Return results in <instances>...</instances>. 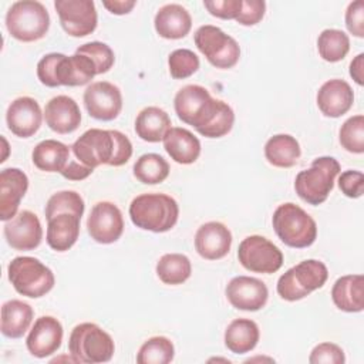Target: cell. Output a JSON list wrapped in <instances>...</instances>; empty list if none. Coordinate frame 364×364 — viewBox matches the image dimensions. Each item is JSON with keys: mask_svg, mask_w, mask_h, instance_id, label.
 <instances>
[{"mask_svg": "<svg viewBox=\"0 0 364 364\" xmlns=\"http://www.w3.org/2000/svg\"><path fill=\"white\" fill-rule=\"evenodd\" d=\"M266 11V3L263 0H242V9L239 16L235 18L242 26L257 24Z\"/></svg>", "mask_w": 364, "mask_h": 364, "instance_id": "f6af8a7d", "label": "cell"}, {"mask_svg": "<svg viewBox=\"0 0 364 364\" xmlns=\"http://www.w3.org/2000/svg\"><path fill=\"white\" fill-rule=\"evenodd\" d=\"M318 54L324 61H341L350 50V38L343 30L326 28L317 38Z\"/></svg>", "mask_w": 364, "mask_h": 364, "instance_id": "e575fe53", "label": "cell"}, {"mask_svg": "<svg viewBox=\"0 0 364 364\" xmlns=\"http://www.w3.org/2000/svg\"><path fill=\"white\" fill-rule=\"evenodd\" d=\"M179 216L176 200L165 193H142L132 199L129 218L132 223L144 230L162 233L171 230Z\"/></svg>", "mask_w": 364, "mask_h": 364, "instance_id": "3957f363", "label": "cell"}, {"mask_svg": "<svg viewBox=\"0 0 364 364\" xmlns=\"http://www.w3.org/2000/svg\"><path fill=\"white\" fill-rule=\"evenodd\" d=\"M346 26L347 30L358 37H364V1L355 0L348 4L346 10Z\"/></svg>", "mask_w": 364, "mask_h": 364, "instance_id": "bcb514c9", "label": "cell"}, {"mask_svg": "<svg viewBox=\"0 0 364 364\" xmlns=\"http://www.w3.org/2000/svg\"><path fill=\"white\" fill-rule=\"evenodd\" d=\"M156 33L166 40L183 38L192 27V17L189 11L176 3L162 6L154 18Z\"/></svg>", "mask_w": 364, "mask_h": 364, "instance_id": "603a6c76", "label": "cell"}, {"mask_svg": "<svg viewBox=\"0 0 364 364\" xmlns=\"http://www.w3.org/2000/svg\"><path fill=\"white\" fill-rule=\"evenodd\" d=\"M54 7L68 36L85 37L97 28L98 16L92 0H55Z\"/></svg>", "mask_w": 364, "mask_h": 364, "instance_id": "7c38bea8", "label": "cell"}, {"mask_svg": "<svg viewBox=\"0 0 364 364\" xmlns=\"http://www.w3.org/2000/svg\"><path fill=\"white\" fill-rule=\"evenodd\" d=\"M199 57L188 48L173 50L168 57L169 73L175 80H183L193 75L199 70Z\"/></svg>", "mask_w": 364, "mask_h": 364, "instance_id": "f35d334b", "label": "cell"}, {"mask_svg": "<svg viewBox=\"0 0 364 364\" xmlns=\"http://www.w3.org/2000/svg\"><path fill=\"white\" fill-rule=\"evenodd\" d=\"M84 105L90 117L100 121H112L122 109V95L117 85L108 81H97L84 91Z\"/></svg>", "mask_w": 364, "mask_h": 364, "instance_id": "5bb4252c", "label": "cell"}, {"mask_svg": "<svg viewBox=\"0 0 364 364\" xmlns=\"http://www.w3.org/2000/svg\"><path fill=\"white\" fill-rule=\"evenodd\" d=\"M68 350L75 363L98 364L112 358L115 346L112 337L100 326L81 323L70 334Z\"/></svg>", "mask_w": 364, "mask_h": 364, "instance_id": "8992f818", "label": "cell"}, {"mask_svg": "<svg viewBox=\"0 0 364 364\" xmlns=\"http://www.w3.org/2000/svg\"><path fill=\"white\" fill-rule=\"evenodd\" d=\"M136 1L135 0H104L102 6L111 11L112 14H128L134 7Z\"/></svg>", "mask_w": 364, "mask_h": 364, "instance_id": "c3c4849f", "label": "cell"}, {"mask_svg": "<svg viewBox=\"0 0 364 364\" xmlns=\"http://www.w3.org/2000/svg\"><path fill=\"white\" fill-rule=\"evenodd\" d=\"M4 237L16 250H33L43 239L40 219L31 210H21L4 225Z\"/></svg>", "mask_w": 364, "mask_h": 364, "instance_id": "2e32d148", "label": "cell"}, {"mask_svg": "<svg viewBox=\"0 0 364 364\" xmlns=\"http://www.w3.org/2000/svg\"><path fill=\"white\" fill-rule=\"evenodd\" d=\"M27 188L28 178L21 169L6 168L0 172V219L3 222H9L17 215Z\"/></svg>", "mask_w": 364, "mask_h": 364, "instance_id": "d6986e66", "label": "cell"}, {"mask_svg": "<svg viewBox=\"0 0 364 364\" xmlns=\"http://www.w3.org/2000/svg\"><path fill=\"white\" fill-rule=\"evenodd\" d=\"M92 168L85 166L82 164H80L77 159H71L68 161V164L65 165V168L60 172L65 179L70 181H82L85 178H88L92 173Z\"/></svg>", "mask_w": 364, "mask_h": 364, "instance_id": "7dc6e473", "label": "cell"}, {"mask_svg": "<svg viewBox=\"0 0 364 364\" xmlns=\"http://www.w3.org/2000/svg\"><path fill=\"white\" fill-rule=\"evenodd\" d=\"M43 112L38 102L31 97H18L7 108L6 121L9 129L20 138L33 136L43 121Z\"/></svg>", "mask_w": 364, "mask_h": 364, "instance_id": "ac0fdd59", "label": "cell"}, {"mask_svg": "<svg viewBox=\"0 0 364 364\" xmlns=\"http://www.w3.org/2000/svg\"><path fill=\"white\" fill-rule=\"evenodd\" d=\"M33 164L44 172H61L70 161V148L55 139L38 142L31 154Z\"/></svg>", "mask_w": 364, "mask_h": 364, "instance_id": "4dcf8cb0", "label": "cell"}, {"mask_svg": "<svg viewBox=\"0 0 364 364\" xmlns=\"http://www.w3.org/2000/svg\"><path fill=\"white\" fill-rule=\"evenodd\" d=\"M340 191L348 198H360L364 193V175L360 171H346L338 178Z\"/></svg>", "mask_w": 364, "mask_h": 364, "instance_id": "ee69618b", "label": "cell"}, {"mask_svg": "<svg viewBox=\"0 0 364 364\" xmlns=\"http://www.w3.org/2000/svg\"><path fill=\"white\" fill-rule=\"evenodd\" d=\"M328 277L326 264L316 259L303 260L290 267L277 280V293L283 300L297 301L324 286Z\"/></svg>", "mask_w": 364, "mask_h": 364, "instance_id": "9c48e42d", "label": "cell"}, {"mask_svg": "<svg viewBox=\"0 0 364 364\" xmlns=\"http://www.w3.org/2000/svg\"><path fill=\"white\" fill-rule=\"evenodd\" d=\"M203 6L212 16L223 20H232L239 16L242 0H205Z\"/></svg>", "mask_w": 364, "mask_h": 364, "instance_id": "7bdbcfd3", "label": "cell"}, {"mask_svg": "<svg viewBox=\"0 0 364 364\" xmlns=\"http://www.w3.org/2000/svg\"><path fill=\"white\" fill-rule=\"evenodd\" d=\"M75 159L90 168L100 165L121 166L132 155V144L127 135L117 129L91 128L71 146Z\"/></svg>", "mask_w": 364, "mask_h": 364, "instance_id": "7a4b0ae2", "label": "cell"}, {"mask_svg": "<svg viewBox=\"0 0 364 364\" xmlns=\"http://www.w3.org/2000/svg\"><path fill=\"white\" fill-rule=\"evenodd\" d=\"M316 100L318 109L326 117L338 118L353 107L354 92L347 81L333 78L318 88Z\"/></svg>", "mask_w": 364, "mask_h": 364, "instance_id": "44dd1931", "label": "cell"}, {"mask_svg": "<svg viewBox=\"0 0 364 364\" xmlns=\"http://www.w3.org/2000/svg\"><path fill=\"white\" fill-rule=\"evenodd\" d=\"M75 53L90 57L92 60V63L95 64L97 74H104V73L109 71L111 67L114 65V60H115L114 51L105 43H101V41L85 43V44L80 46Z\"/></svg>", "mask_w": 364, "mask_h": 364, "instance_id": "ab89813d", "label": "cell"}, {"mask_svg": "<svg viewBox=\"0 0 364 364\" xmlns=\"http://www.w3.org/2000/svg\"><path fill=\"white\" fill-rule=\"evenodd\" d=\"M272 223L277 237L289 247H309L317 237L314 219L304 209L291 202L276 208Z\"/></svg>", "mask_w": 364, "mask_h": 364, "instance_id": "277c9868", "label": "cell"}, {"mask_svg": "<svg viewBox=\"0 0 364 364\" xmlns=\"http://www.w3.org/2000/svg\"><path fill=\"white\" fill-rule=\"evenodd\" d=\"M81 218L74 213H58L48 219L47 243L55 252H65L77 242Z\"/></svg>", "mask_w": 364, "mask_h": 364, "instance_id": "4316f807", "label": "cell"}, {"mask_svg": "<svg viewBox=\"0 0 364 364\" xmlns=\"http://www.w3.org/2000/svg\"><path fill=\"white\" fill-rule=\"evenodd\" d=\"M44 119L51 131L57 134H70L80 127L81 111L71 97L57 95L46 104Z\"/></svg>", "mask_w": 364, "mask_h": 364, "instance_id": "7402d4cb", "label": "cell"}, {"mask_svg": "<svg viewBox=\"0 0 364 364\" xmlns=\"http://www.w3.org/2000/svg\"><path fill=\"white\" fill-rule=\"evenodd\" d=\"M175 348L169 338L155 336L148 338L138 350V364H168L173 360Z\"/></svg>", "mask_w": 364, "mask_h": 364, "instance_id": "d590c367", "label": "cell"}, {"mask_svg": "<svg viewBox=\"0 0 364 364\" xmlns=\"http://www.w3.org/2000/svg\"><path fill=\"white\" fill-rule=\"evenodd\" d=\"M97 75V68L92 60L82 54L64 55L61 54L57 64L58 85L78 87L88 84Z\"/></svg>", "mask_w": 364, "mask_h": 364, "instance_id": "cb8c5ba5", "label": "cell"}, {"mask_svg": "<svg viewBox=\"0 0 364 364\" xmlns=\"http://www.w3.org/2000/svg\"><path fill=\"white\" fill-rule=\"evenodd\" d=\"M232 246V233L220 222L203 223L195 235V249L206 260L225 257Z\"/></svg>", "mask_w": 364, "mask_h": 364, "instance_id": "ffe728a7", "label": "cell"}, {"mask_svg": "<svg viewBox=\"0 0 364 364\" xmlns=\"http://www.w3.org/2000/svg\"><path fill=\"white\" fill-rule=\"evenodd\" d=\"M84 199L75 191H61L50 196L46 205V219H51L58 213H74L82 216L84 213Z\"/></svg>", "mask_w": 364, "mask_h": 364, "instance_id": "8d00e7d4", "label": "cell"}, {"mask_svg": "<svg viewBox=\"0 0 364 364\" xmlns=\"http://www.w3.org/2000/svg\"><path fill=\"white\" fill-rule=\"evenodd\" d=\"M176 115L206 138H220L230 132L235 114L229 104L212 98L209 91L196 84L182 87L173 100Z\"/></svg>", "mask_w": 364, "mask_h": 364, "instance_id": "6da1fadb", "label": "cell"}, {"mask_svg": "<svg viewBox=\"0 0 364 364\" xmlns=\"http://www.w3.org/2000/svg\"><path fill=\"white\" fill-rule=\"evenodd\" d=\"M192 273V264L188 256L182 253H166L156 263L159 280L169 286L185 283Z\"/></svg>", "mask_w": 364, "mask_h": 364, "instance_id": "d6a6232c", "label": "cell"}, {"mask_svg": "<svg viewBox=\"0 0 364 364\" xmlns=\"http://www.w3.org/2000/svg\"><path fill=\"white\" fill-rule=\"evenodd\" d=\"M33 307L21 300L13 299L1 306L0 330L9 338H20L33 321Z\"/></svg>", "mask_w": 364, "mask_h": 364, "instance_id": "83f0119b", "label": "cell"}, {"mask_svg": "<svg viewBox=\"0 0 364 364\" xmlns=\"http://www.w3.org/2000/svg\"><path fill=\"white\" fill-rule=\"evenodd\" d=\"M87 230L91 239L109 245L117 242L124 232V219L119 208L112 202H98L92 206L87 219Z\"/></svg>", "mask_w": 364, "mask_h": 364, "instance_id": "4fadbf2b", "label": "cell"}, {"mask_svg": "<svg viewBox=\"0 0 364 364\" xmlns=\"http://www.w3.org/2000/svg\"><path fill=\"white\" fill-rule=\"evenodd\" d=\"M171 125V118L166 111L159 107H146L135 119V132L146 142H159L172 128Z\"/></svg>", "mask_w": 364, "mask_h": 364, "instance_id": "f1b7e54d", "label": "cell"}, {"mask_svg": "<svg viewBox=\"0 0 364 364\" xmlns=\"http://www.w3.org/2000/svg\"><path fill=\"white\" fill-rule=\"evenodd\" d=\"M331 299L337 309L347 313H358L364 309V277L361 274H346L336 280Z\"/></svg>", "mask_w": 364, "mask_h": 364, "instance_id": "d4e9b609", "label": "cell"}, {"mask_svg": "<svg viewBox=\"0 0 364 364\" xmlns=\"http://www.w3.org/2000/svg\"><path fill=\"white\" fill-rule=\"evenodd\" d=\"M63 341V326L53 316H41L34 321L30 330L26 346L31 355L46 358L54 354Z\"/></svg>", "mask_w": 364, "mask_h": 364, "instance_id": "e0dca14e", "label": "cell"}, {"mask_svg": "<svg viewBox=\"0 0 364 364\" xmlns=\"http://www.w3.org/2000/svg\"><path fill=\"white\" fill-rule=\"evenodd\" d=\"M61 57V53L46 54L37 64V77L40 82L46 87H58L57 82V64Z\"/></svg>", "mask_w": 364, "mask_h": 364, "instance_id": "b9f144b4", "label": "cell"}, {"mask_svg": "<svg viewBox=\"0 0 364 364\" xmlns=\"http://www.w3.org/2000/svg\"><path fill=\"white\" fill-rule=\"evenodd\" d=\"M340 144L351 154L364 152V117H350L340 128Z\"/></svg>", "mask_w": 364, "mask_h": 364, "instance_id": "74e56055", "label": "cell"}, {"mask_svg": "<svg viewBox=\"0 0 364 364\" xmlns=\"http://www.w3.org/2000/svg\"><path fill=\"white\" fill-rule=\"evenodd\" d=\"M226 297L229 303L245 311H257L264 307L269 297L267 286L250 276H236L226 286Z\"/></svg>", "mask_w": 364, "mask_h": 364, "instance_id": "9a60e30c", "label": "cell"}, {"mask_svg": "<svg viewBox=\"0 0 364 364\" xmlns=\"http://www.w3.org/2000/svg\"><path fill=\"white\" fill-rule=\"evenodd\" d=\"M7 273L14 290L31 299L46 296L55 282L51 269L31 256L14 257L9 263Z\"/></svg>", "mask_w": 364, "mask_h": 364, "instance_id": "ba28073f", "label": "cell"}, {"mask_svg": "<svg viewBox=\"0 0 364 364\" xmlns=\"http://www.w3.org/2000/svg\"><path fill=\"white\" fill-rule=\"evenodd\" d=\"M169 175V164L159 154H144L134 164V176L146 185L164 182Z\"/></svg>", "mask_w": 364, "mask_h": 364, "instance_id": "836d02e7", "label": "cell"}, {"mask_svg": "<svg viewBox=\"0 0 364 364\" xmlns=\"http://www.w3.org/2000/svg\"><path fill=\"white\" fill-rule=\"evenodd\" d=\"M164 141V148L178 164L189 165L193 164L200 155V142L199 139L186 128L173 127L171 128Z\"/></svg>", "mask_w": 364, "mask_h": 364, "instance_id": "484cf974", "label": "cell"}, {"mask_svg": "<svg viewBox=\"0 0 364 364\" xmlns=\"http://www.w3.org/2000/svg\"><path fill=\"white\" fill-rule=\"evenodd\" d=\"M311 364H343L346 361L344 351L334 343H320L316 346L309 357Z\"/></svg>", "mask_w": 364, "mask_h": 364, "instance_id": "60d3db41", "label": "cell"}, {"mask_svg": "<svg viewBox=\"0 0 364 364\" xmlns=\"http://www.w3.org/2000/svg\"><path fill=\"white\" fill-rule=\"evenodd\" d=\"M237 259L246 270L253 273L272 274L283 264L282 250L273 242L259 235L247 236L240 242Z\"/></svg>", "mask_w": 364, "mask_h": 364, "instance_id": "8fae6325", "label": "cell"}, {"mask_svg": "<svg viewBox=\"0 0 364 364\" xmlns=\"http://www.w3.org/2000/svg\"><path fill=\"white\" fill-rule=\"evenodd\" d=\"M350 75L353 80L358 84H364V54H358L351 63H350Z\"/></svg>", "mask_w": 364, "mask_h": 364, "instance_id": "681fc988", "label": "cell"}, {"mask_svg": "<svg viewBox=\"0 0 364 364\" xmlns=\"http://www.w3.org/2000/svg\"><path fill=\"white\" fill-rule=\"evenodd\" d=\"M6 27L11 37L18 41H37L43 38L50 28V14L40 1H16L7 10Z\"/></svg>", "mask_w": 364, "mask_h": 364, "instance_id": "52a82bcc", "label": "cell"}, {"mask_svg": "<svg viewBox=\"0 0 364 364\" xmlns=\"http://www.w3.org/2000/svg\"><path fill=\"white\" fill-rule=\"evenodd\" d=\"M260 337L257 324L250 318H235L225 330V346L233 354L252 351Z\"/></svg>", "mask_w": 364, "mask_h": 364, "instance_id": "f546056e", "label": "cell"}, {"mask_svg": "<svg viewBox=\"0 0 364 364\" xmlns=\"http://www.w3.org/2000/svg\"><path fill=\"white\" fill-rule=\"evenodd\" d=\"M301 155L297 139L289 134L273 135L264 145L267 162L276 168H291Z\"/></svg>", "mask_w": 364, "mask_h": 364, "instance_id": "1f68e13d", "label": "cell"}, {"mask_svg": "<svg viewBox=\"0 0 364 364\" xmlns=\"http://www.w3.org/2000/svg\"><path fill=\"white\" fill-rule=\"evenodd\" d=\"M340 169L338 161L333 156L316 158L309 169L297 173L294 179L296 193L309 205L317 206L323 203L333 191Z\"/></svg>", "mask_w": 364, "mask_h": 364, "instance_id": "5b68a950", "label": "cell"}, {"mask_svg": "<svg viewBox=\"0 0 364 364\" xmlns=\"http://www.w3.org/2000/svg\"><path fill=\"white\" fill-rule=\"evenodd\" d=\"M195 46L206 57V60L216 68H232L237 64L240 57V47L237 41L228 36L216 26H200L195 36Z\"/></svg>", "mask_w": 364, "mask_h": 364, "instance_id": "30bf717a", "label": "cell"}]
</instances>
